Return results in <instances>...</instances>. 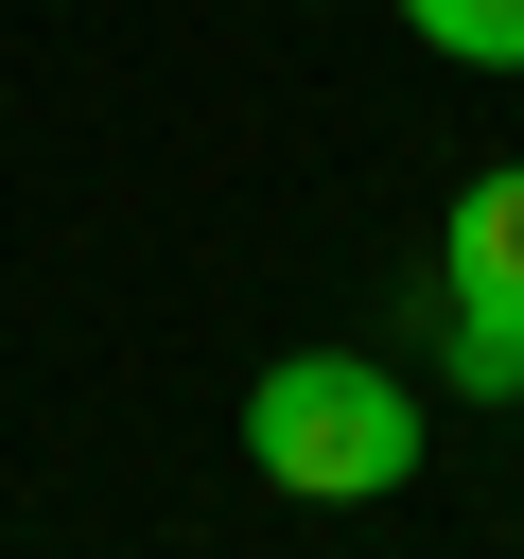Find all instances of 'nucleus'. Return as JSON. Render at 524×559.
<instances>
[{"label": "nucleus", "instance_id": "f257e3e1", "mask_svg": "<svg viewBox=\"0 0 524 559\" xmlns=\"http://www.w3.org/2000/svg\"><path fill=\"white\" fill-rule=\"evenodd\" d=\"M245 454H262L297 507H367V489L419 472V402H402L367 349H279V367L245 384Z\"/></svg>", "mask_w": 524, "mask_h": 559}, {"label": "nucleus", "instance_id": "7ed1b4c3", "mask_svg": "<svg viewBox=\"0 0 524 559\" xmlns=\"http://www.w3.org/2000/svg\"><path fill=\"white\" fill-rule=\"evenodd\" d=\"M419 17V52H454V70H524V0H402Z\"/></svg>", "mask_w": 524, "mask_h": 559}, {"label": "nucleus", "instance_id": "f03ea898", "mask_svg": "<svg viewBox=\"0 0 524 559\" xmlns=\"http://www.w3.org/2000/svg\"><path fill=\"white\" fill-rule=\"evenodd\" d=\"M437 314H454V384L507 402L524 384V157L437 210Z\"/></svg>", "mask_w": 524, "mask_h": 559}]
</instances>
